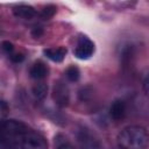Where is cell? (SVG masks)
I'll list each match as a JSON object with an SVG mask.
<instances>
[{
    "mask_svg": "<svg viewBox=\"0 0 149 149\" xmlns=\"http://www.w3.org/2000/svg\"><path fill=\"white\" fill-rule=\"evenodd\" d=\"M54 147L55 149H76L73 143L68 139V136L63 134H56L54 137Z\"/></svg>",
    "mask_w": 149,
    "mask_h": 149,
    "instance_id": "30bf717a",
    "label": "cell"
},
{
    "mask_svg": "<svg viewBox=\"0 0 149 149\" xmlns=\"http://www.w3.org/2000/svg\"><path fill=\"white\" fill-rule=\"evenodd\" d=\"M79 149H102L97 135L85 126H80L76 133Z\"/></svg>",
    "mask_w": 149,
    "mask_h": 149,
    "instance_id": "3957f363",
    "label": "cell"
},
{
    "mask_svg": "<svg viewBox=\"0 0 149 149\" xmlns=\"http://www.w3.org/2000/svg\"><path fill=\"white\" fill-rule=\"evenodd\" d=\"M73 54L78 59H88L94 54V43L87 36L81 35L77 40Z\"/></svg>",
    "mask_w": 149,
    "mask_h": 149,
    "instance_id": "277c9868",
    "label": "cell"
},
{
    "mask_svg": "<svg viewBox=\"0 0 149 149\" xmlns=\"http://www.w3.org/2000/svg\"><path fill=\"white\" fill-rule=\"evenodd\" d=\"M142 88H143V92L144 94L149 98V68L146 69L143 72H142Z\"/></svg>",
    "mask_w": 149,
    "mask_h": 149,
    "instance_id": "4fadbf2b",
    "label": "cell"
},
{
    "mask_svg": "<svg viewBox=\"0 0 149 149\" xmlns=\"http://www.w3.org/2000/svg\"><path fill=\"white\" fill-rule=\"evenodd\" d=\"M9 57H10L12 62H14V63H20V62H22L23 58H24V56H23L21 52H14V54H12Z\"/></svg>",
    "mask_w": 149,
    "mask_h": 149,
    "instance_id": "2e32d148",
    "label": "cell"
},
{
    "mask_svg": "<svg viewBox=\"0 0 149 149\" xmlns=\"http://www.w3.org/2000/svg\"><path fill=\"white\" fill-rule=\"evenodd\" d=\"M52 99L55 104L59 107L68 106L70 101V93H69V87L64 81L62 80L55 81V85L52 88Z\"/></svg>",
    "mask_w": 149,
    "mask_h": 149,
    "instance_id": "5b68a950",
    "label": "cell"
},
{
    "mask_svg": "<svg viewBox=\"0 0 149 149\" xmlns=\"http://www.w3.org/2000/svg\"><path fill=\"white\" fill-rule=\"evenodd\" d=\"M2 50H3L8 56H10L12 54H14V45H13L9 41H3V42H2Z\"/></svg>",
    "mask_w": 149,
    "mask_h": 149,
    "instance_id": "9a60e30c",
    "label": "cell"
},
{
    "mask_svg": "<svg viewBox=\"0 0 149 149\" xmlns=\"http://www.w3.org/2000/svg\"><path fill=\"white\" fill-rule=\"evenodd\" d=\"M65 77H66L68 80H70V81H77V80L79 79V77H80V71H79V69H78L77 66L71 65V66H69V68L66 69V71H65Z\"/></svg>",
    "mask_w": 149,
    "mask_h": 149,
    "instance_id": "7c38bea8",
    "label": "cell"
},
{
    "mask_svg": "<svg viewBox=\"0 0 149 149\" xmlns=\"http://www.w3.org/2000/svg\"><path fill=\"white\" fill-rule=\"evenodd\" d=\"M55 12H56V7H55V6H47V7L42 10L41 15H42L44 19H49L50 16L54 15Z\"/></svg>",
    "mask_w": 149,
    "mask_h": 149,
    "instance_id": "5bb4252c",
    "label": "cell"
},
{
    "mask_svg": "<svg viewBox=\"0 0 149 149\" xmlns=\"http://www.w3.org/2000/svg\"><path fill=\"white\" fill-rule=\"evenodd\" d=\"M6 142L9 143L14 149H47V142L43 136L29 127H27L13 141Z\"/></svg>",
    "mask_w": 149,
    "mask_h": 149,
    "instance_id": "7a4b0ae2",
    "label": "cell"
},
{
    "mask_svg": "<svg viewBox=\"0 0 149 149\" xmlns=\"http://www.w3.org/2000/svg\"><path fill=\"white\" fill-rule=\"evenodd\" d=\"M48 72H49V69L45 65V63H43L42 61H37V62L33 63L30 69H29L30 78H33V79H35L37 81L44 79L48 76Z\"/></svg>",
    "mask_w": 149,
    "mask_h": 149,
    "instance_id": "52a82bcc",
    "label": "cell"
},
{
    "mask_svg": "<svg viewBox=\"0 0 149 149\" xmlns=\"http://www.w3.org/2000/svg\"><path fill=\"white\" fill-rule=\"evenodd\" d=\"M44 55L52 62H56V63H59L62 62L65 56H66V49L64 47H52V48H47L43 50Z\"/></svg>",
    "mask_w": 149,
    "mask_h": 149,
    "instance_id": "ba28073f",
    "label": "cell"
},
{
    "mask_svg": "<svg viewBox=\"0 0 149 149\" xmlns=\"http://www.w3.org/2000/svg\"><path fill=\"white\" fill-rule=\"evenodd\" d=\"M116 142L120 149H147L149 146V133L139 125L127 126L119 132Z\"/></svg>",
    "mask_w": 149,
    "mask_h": 149,
    "instance_id": "6da1fadb",
    "label": "cell"
},
{
    "mask_svg": "<svg viewBox=\"0 0 149 149\" xmlns=\"http://www.w3.org/2000/svg\"><path fill=\"white\" fill-rule=\"evenodd\" d=\"M31 33H33V35H34L35 37H38V36H41V34H42V29H41V27H35V28L31 30Z\"/></svg>",
    "mask_w": 149,
    "mask_h": 149,
    "instance_id": "e0dca14e",
    "label": "cell"
},
{
    "mask_svg": "<svg viewBox=\"0 0 149 149\" xmlns=\"http://www.w3.org/2000/svg\"><path fill=\"white\" fill-rule=\"evenodd\" d=\"M47 91H48V86L42 83V81H37L36 84H34L33 88H31V92H33V95L36 100H42L45 98L47 95Z\"/></svg>",
    "mask_w": 149,
    "mask_h": 149,
    "instance_id": "8fae6325",
    "label": "cell"
},
{
    "mask_svg": "<svg viewBox=\"0 0 149 149\" xmlns=\"http://www.w3.org/2000/svg\"><path fill=\"white\" fill-rule=\"evenodd\" d=\"M109 116L114 121H121L127 113V106L126 102L122 99H115L109 106Z\"/></svg>",
    "mask_w": 149,
    "mask_h": 149,
    "instance_id": "8992f818",
    "label": "cell"
},
{
    "mask_svg": "<svg viewBox=\"0 0 149 149\" xmlns=\"http://www.w3.org/2000/svg\"><path fill=\"white\" fill-rule=\"evenodd\" d=\"M119 149H120V148H119Z\"/></svg>",
    "mask_w": 149,
    "mask_h": 149,
    "instance_id": "ac0fdd59",
    "label": "cell"
},
{
    "mask_svg": "<svg viewBox=\"0 0 149 149\" xmlns=\"http://www.w3.org/2000/svg\"><path fill=\"white\" fill-rule=\"evenodd\" d=\"M13 13L15 14V16L23 19V20H30L36 15V10L28 5H19L16 7H14Z\"/></svg>",
    "mask_w": 149,
    "mask_h": 149,
    "instance_id": "9c48e42d",
    "label": "cell"
}]
</instances>
